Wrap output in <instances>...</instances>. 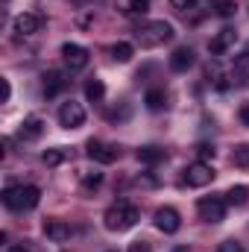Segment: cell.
Here are the masks:
<instances>
[{"label": "cell", "mask_w": 249, "mask_h": 252, "mask_svg": "<svg viewBox=\"0 0 249 252\" xmlns=\"http://www.w3.org/2000/svg\"><path fill=\"white\" fill-rule=\"evenodd\" d=\"M73 3H76V6H85V3H88V0H73Z\"/></svg>", "instance_id": "obj_35"}, {"label": "cell", "mask_w": 249, "mask_h": 252, "mask_svg": "<svg viewBox=\"0 0 249 252\" xmlns=\"http://www.w3.org/2000/svg\"><path fill=\"white\" fill-rule=\"evenodd\" d=\"M132 56H135V47H132L129 41H118V44L112 47V59H115V62H129Z\"/></svg>", "instance_id": "obj_22"}, {"label": "cell", "mask_w": 249, "mask_h": 252, "mask_svg": "<svg viewBox=\"0 0 249 252\" xmlns=\"http://www.w3.org/2000/svg\"><path fill=\"white\" fill-rule=\"evenodd\" d=\"M79 182H82L85 188H97V185L103 182V173H100V170H79Z\"/></svg>", "instance_id": "obj_23"}, {"label": "cell", "mask_w": 249, "mask_h": 252, "mask_svg": "<svg viewBox=\"0 0 249 252\" xmlns=\"http://www.w3.org/2000/svg\"><path fill=\"white\" fill-rule=\"evenodd\" d=\"M44 235L53 244H64V241H70V226L64 220H47L44 223Z\"/></svg>", "instance_id": "obj_12"}, {"label": "cell", "mask_w": 249, "mask_h": 252, "mask_svg": "<svg viewBox=\"0 0 249 252\" xmlns=\"http://www.w3.org/2000/svg\"><path fill=\"white\" fill-rule=\"evenodd\" d=\"M59 124H62L64 129H79V126L85 124V109H82V103H76V100L62 103V109H59Z\"/></svg>", "instance_id": "obj_7"}, {"label": "cell", "mask_w": 249, "mask_h": 252, "mask_svg": "<svg viewBox=\"0 0 249 252\" xmlns=\"http://www.w3.org/2000/svg\"><path fill=\"white\" fill-rule=\"evenodd\" d=\"M138 220H141V211H138L132 202H115V205H109V211L103 214V223H106L109 232H126V229H132Z\"/></svg>", "instance_id": "obj_3"}, {"label": "cell", "mask_w": 249, "mask_h": 252, "mask_svg": "<svg viewBox=\"0 0 249 252\" xmlns=\"http://www.w3.org/2000/svg\"><path fill=\"white\" fill-rule=\"evenodd\" d=\"M156 229L164 232V235H176V232L182 229V217H179V211L170 208V205L158 208V211H156Z\"/></svg>", "instance_id": "obj_8"}, {"label": "cell", "mask_w": 249, "mask_h": 252, "mask_svg": "<svg viewBox=\"0 0 249 252\" xmlns=\"http://www.w3.org/2000/svg\"><path fill=\"white\" fill-rule=\"evenodd\" d=\"M41 161H44L47 167H59V164H64V161H67V150H64V147L44 150V153H41Z\"/></svg>", "instance_id": "obj_19"}, {"label": "cell", "mask_w": 249, "mask_h": 252, "mask_svg": "<svg viewBox=\"0 0 249 252\" xmlns=\"http://www.w3.org/2000/svg\"><path fill=\"white\" fill-rule=\"evenodd\" d=\"M247 199H249L247 185H232V188L226 190V202H229V205H244Z\"/></svg>", "instance_id": "obj_21"}, {"label": "cell", "mask_w": 249, "mask_h": 252, "mask_svg": "<svg viewBox=\"0 0 249 252\" xmlns=\"http://www.w3.org/2000/svg\"><path fill=\"white\" fill-rule=\"evenodd\" d=\"M238 115H241V121L249 126V103H244V106H241V112H238Z\"/></svg>", "instance_id": "obj_33"}, {"label": "cell", "mask_w": 249, "mask_h": 252, "mask_svg": "<svg viewBox=\"0 0 249 252\" xmlns=\"http://www.w3.org/2000/svg\"><path fill=\"white\" fill-rule=\"evenodd\" d=\"M6 252H30V247H24V244H18V247H9Z\"/></svg>", "instance_id": "obj_34"}, {"label": "cell", "mask_w": 249, "mask_h": 252, "mask_svg": "<svg viewBox=\"0 0 249 252\" xmlns=\"http://www.w3.org/2000/svg\"><path fill=\"white\" fill-rule=\"evenodd\" d=\"M173 252H187V247H176V250H173Z\"/></svg>", "instance_id": "obj_36"}, {"label": "cell", "mask_w": 249, "mask_h": 252, "mask_svg": "<svg viewBox=\"0 0 249 252\" xmlns=\"http://www.w3.org/2000/svg\"><path fill=\"white\" fill-rule=\"evenodd\" d=\"M214 182V167L208 161H193L185 167V185L190 188H205Z\"/></svg>", "instance_id": "obj_6"}, {"label": "cell", "mask_w": 249, "mask_h": 252, "mask_svg": "<svg viewBox=\"0 0 249 252\" xmlns=\"http://www.w3.org/2000/svg\"><path fill=\"white\" fill-rule=\"evenodd\" d=\"M235 79H238L241 85H249V50L235 59Z\"/></svg>", "instance_id": "obj_20"}, {"label": "cell", "mask_w": 249, "mask_h": 252, "mask_svg": "<svg viewBox=\"0 0 249 252\" xmlns=\"http://www.w3.org/2000/svg\"><path fill=\"white\" fill-rule=\"evenodd\" d=\"M193 62H196V53H193L190 47H176L173 56H170V67H173L176 73H185L187 67H193Z\"/></svg>", "instance_id": "obj_13"}, {"label": "cell", "mask_w": 249, "mask_h": 252, "mask_svg": "<svg viewBox=\"0 0 249 252\" xmlns=\"http://www.w3.org/2000/svg\"><path fill=\"white\" fill-rule=\"evenodd\" d=\"M217 252H247V250H244L241 241H223V244L217 247Z\"/></svg>", "instance_id": "obj_27"}, {"label": "cell", "mask_w": 249, "mask_h": 252, "mask_svg": "<svg viewBox=\"0 0 249 252\" xmlns=\"http://www.w3.org/2000/svg\"><path fill=\"white\" fill-rule=\"evenodd\" d=\"M12 27H15L18 35H32V32H38V30L44 27V15H41V12H24V15L15 18Z\"/></svg>", "instance_id": "obj_10"}, {"label": "cell", "mask_w": 249, "mask_h": 252, "mask_svg": "<svg viewBox=\"0 0 249 252\" xmlns=\"http://www.w3.org/2000/svg\"><path fill=\"white\" fill-rule=\"evenodd\" d=\"M170 6H173L176 12H187V9L196 6V0H170Z\"/></svg>", "instance_id": "obj_30"}, {"label": "cell", "mask_w": 249, "mask_h": 252, "mask_svg": "<svg viewBox=\"0 0 249 252\" xmlns=\"http://www.w3.org/2000/svg\"><path fill=\"white\" fill-rule=\"evenodd\" d=\"M235 41H238V32H235L232 27H226V30H220V32L211 38V44H208V47H211V53H214V56H223L226 50H232V47H235Z\"/></svg>", "instance_id": "obj_11"}, {"label": "cell", "mask_w": 249, "mask_h": 252, "mask_svg": "<svg viewBox=\"0 0 249 252\" xmlns=\"http://www.w3.org/2000/svg\"><path fill=\"white\" fill-rule=\"evenodd\" d=\"M135 158H138L141 164H150V167H153V164L164 161V150H161V147H153V144H150V147H141V150L135 153Z\"/></svg>", "instance_id": "obj_16"}, {"label": "cell", "mask_w": 249, "mask_h": 252, "mask_svg": "<svg viewBox=\"0 0 249 252\" xmlns=\"http://www.w3.org/2000/svg\"><path fill=\"white\" fill-rule=\"evenodd\" d=\"M214 147L211 144H196V156H199V161H205V158H214Z\"/></svg>", "instance_id": "obj_28"}, {"label": "cell", "mask_w": 249, "mask_h": 252, "mask_svg": "<svg viewBox=\"0 0 249 252\" xmlns=\"http://www.w3.org/2000/svg\"><path fill=\"white\" fill-rule=\"evenodd\" d=\"M9 97H12V85L9 79H3V103H9Z\"/></svg>", "instance_id": "obj_32"}, {"label": "cell", "mask_w": 249, "mask_h": 252, "mask_svg": "<svg viewBox=\"0 0 249 252\" xmlns=\"http://www.w3.org/2000/svg\"><path fill=\"white\" fill-rule=\"evenodd\" d=\"M129 15H147L150 12V0H129Z\"/></svg>", "instance_id": "obj_26"}, {"label": "cell", "mask_w": 249, "mask_h": 252, "mask_svg": "<svg viewBox=\"0 0 249 252\" xmlns=\"http://www.w3.org/2000/svg\"><path fill=\"white\" fill-rule=\"evenodd\" d=\"M85 97H88L91 103H100V100L106 97V85H103V79L91 76V79L85 82Z\"/></svg>", "instance_id": "obj_18"}, {"label": "cell", "mask_w": 249, "mask_h": 252, "mask_svg": "<svg viewBox=\"0 0 249 252\" xmlns=\"http://www.w3.org/2000/svg\"><path fill=\"white\" fill-rule=\"evenodd\" d=\"M6 3H9V0H6Z\"/></svg>", "instance_id": "obj_37"}, {"label": "cell", "mask_w": 249, "mask_h": 252, "mask_svg": "<svg viewBox=\"0 0 249 252\" xmlns=\"http://www.w3.org/2000/svg\"><path fill=\"white\" fill-rule=\"evenodd\" d=\"M144 103H147L150 112H161V109L167 106V94H164L161 88H150V91L144 94Z\"/></svg>", "instance_id": "obj_17"}, {"label": "cell", "mask_w": 249, "mask_h": 252, "mask_svg": "<svg viewBox=\"0 0 249 252\" xmlns=\"http://www.w3.org/2000/svg\"><path fill=\"white\" fill-rule=\"evenodd\" d=\"M232 161H235L238 167H249V144H241V147L232 153Z\"/></svg>", "instance_id": "obj_24"}, {"label": "cell", "mask_w": 249, "mask_h": 252, "mask_svg": "<svg viewBox=\"0 0 249 252\" xmlns=\"http://www.w3.org/2000/svg\"><path fill=\"white\" fill-rule=\"evenodd\" d=\"M173 38V24L167 21H150V24H141L135 30V41L144 47V50H153V47H161L164 41Z\"/></svg>", "instance_id": "obj_2"}, {"label": "cell", "mask_w": 249, "mask_h": 252, "mask_svg": "<svg viewBox=\"0 0 249 252\" xmlns=\"http://www.w3.org/2000/svg\"><path fill=\"white\" fill-rule=\"evenodd\" d=\"M135 185H147V188H156V179H153V176H138V179H135Z\"/></svg>", "instance_id": "obj_31"}, {"label": "cell", "mask_w": 249, "mask_h": 252, "mask_svg": "<svg viewBox=\"0 0 249 252\" xmlns=\"http://www.w3.org/2000/svg\"><path fill=\"white\" fill-rule=\"evenodd\" d=\"M85 153H88V158L97 161V164H115V161L121 158V150H118V147L103 144V141H97V138H91V141L85 144Z\"/></svg>", "instance_id": "obj_4"}, {"label": "cell", "mask_w": 249, "mask_h": 252, "mask_svg": "<svg viewBox=\"0 0 249 252\" xmlns=\"http://www.w3.org/2000/svg\"><path fill=\"white\" fill-rule=\"evenodd\" d=\"M129 252H153V244L150 241H132L129 244Z\"/></svg>", "instance_id": "obj_29"}, {"label": "cell", "mask_w": 249, "mask_h": 252, "mask_svg": "<svg viewBox=\"0 0 249 252\" xmlns=\"http://www.w3.org/2000/svg\"><path fill=\"white\" fill-rule=\"evenodd\" d=\"M41 199V190L35 185H9L3 190V205L9 211H32Z\"/></svg>", "instance_id": "obj_1"}, {"label": "cell", "mask_w": 249, "mask_h": 252, "mask_svg": "<svg viewBox=\"0 0 249 252\" xmlns=\"http://www.w3.org/2000/svg\"><path fill=\"white\" fill-rule=\"evenodd\" d=\"M196 211H199V220L205 223H220L226 217V199L220 196H202L196 202Z\"/></svg>", "instance_id": "obj_5"}, {"label": "cell", "mask_w": 249, "mask_h": 252, "mask_svg": "<svg viewBox=\"0 0 249 252\" xmlns=\"http://www.w3.org/2000/svg\"><path fill=\"white\" fill-rule=\"evenodd\" d=\"M62 59L70 70H82L88 67V50L82 44H73V41H64L62 44Z\"/></svg>", "instance_id": "obj_9"}, {"label": "cell", "mask_w": 249, "mask_h": 252, "mask_svg": "<svg viewBox=\"0 0 249 252\" xmlns=\"http://www.w3.org/2000/svg\"><path fill=\"white\" fill-rule=\"evenodd\" d=\"M41 132H44V121L32 115V118H27V121L21 124V132H18V135H21L24 141H35V138H41Z\"/></svg>", "instance_id": "obj_15"}, {"label": "cell", "mask_w": 249, "mask_h": 252, "mask_svg": "<svg viewBox=\"0 0 249 252\" xmlns=\"http://www.w3.org/2000/svg\"><path fill=\"white\" fill-rule=\"evenodd\" d=\"M235 12H238V3H235V0H220V3H217V15H220V18H232Z\"/></svg>", "instance_id": "obj_25"}, {"label": "cell", "mask_w": 249, "mask_h": 252, "mask_svg": "<svg viewBox=\"0 0 249 252\" xmlns=\"http://www.w3.org/2000/svg\"><path fill=\"white\" fill-rule=\"evenodd\" d=\"M41 79H44V94L47 97H56V94H62L64 88H67V79H64L59 70H47Z\"/></svg>", "instance_id": "obj_14"}]
</instances>
